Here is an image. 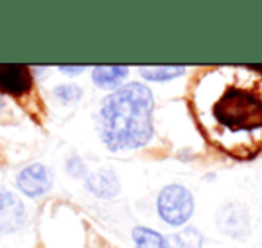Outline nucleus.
Wrapping results in <instances>:
<instances>
[{
	"mask_svg": "<svg viewBox=\"0 0 262 248\" xmlns=\"http://www.w3.org/2000/svg\"><path fill=\"white\" fill-rule=\"evenodd\" d=\"M190 110L208 142L237 160L262 150V67H210L196 77Z\"/></svg>",
	"mask_w": 262,
	"mask_h": 248,
	"instance_id": "obj_1",
	"label": "nucleus"
},
{
	"mask_svg": "<svg viewBox=\"0 0 262 248\" xmlns=\"http://www.w3.org/2000/svg\"><path fill=\"white\" fill-rule=\"evenodd\" d=\"M153 92L139 81L122 85L101 101L99 135L112 151L139 150L153 137Z\"/></svg>",
	"mask_w": 262,
	"mask_h": 248,
	"instance_id": "obj_2",
	"label": "nucleus"
},
{
	"mask_svg": "<svg viewBox=\"0 0 262 248\" xmlns=\"http://www.w3.org/2000/svg\"><path fill=\"white\" fill-rule=\"evenodd\" d=\"M158 216L171 226H182L194 212V196L182 183H169L158 193Z\"/></svg>",
	"mask_w": 262,
	"mask_h": 248,
	"instance_id": "obj_3",
	"label": "nucleus"
},
{
	"mask_svg": "<svg viewBox=\"0 0 262 248\" xmlns=\"http://www.w3.org/2000/svg\"><path fill=\"white\" fill-rule=\"evenodd\" d=\"M52 182H54L52 169L45 164H40V162L26 166L16 175V187L20 189V193H24L29 198L43 196L45 193L51 191Z\"/></svg>",
	"mask_w": 262,
	"mask_h": 248,
	"instance_id": "obj_4",
	"label": "nucleus"
},
{
	"mask_svg": "<svg viewBox=\"0 0 262 248\" xmlns=\"http://www.w3.org/2000/svg\"><path fill=\"white\" fill-rule=\"evenodd\" d=\"M33 74L22 63H2L0 65V92L13 97H24L33 90Z\"/></svg>",
	"mask_w": 262,
	"mask_h": 248,
	"instance_id": "obj_5",
	"label": "nucleus"
},
{
	"mask_svg": "<svg viewBox=\"0 0 262 248\" xmlns=\"http://www.w3.org/2000/svg\"><path fill=\"white\" fill-rule=\"evenodd\" d=\"M26 223V205L15 193L0 189V234H13Z\"/></svg>",
	"mask_w": 262,
	"mask_h": 248,
	"instance_id": "obj_6",
	"label": "nucleus"
},
{
	"mask_svg": "<svg viewBox=\"0 0 262 248\" xmlns=\"http://www.w3.org/2000/svg\"><path fill=\"white\" fill-rule=\"evenodd\" d=\"M86 189L94 196L112 200L120 193V182L113 169H97L86 175Z\"/></svg>",
	"mask_w": 262,
	"mask_h": 248,
	"instance_id": "obj_7",
	"label": "nucleus"
},
{
	"mask_svg": "<svg viewBox=\"0 0 262 248\" xmlns=\"http://www.w3.org/2000/svg\"><path fill=\"white\" fill-rule=\"evenodd\" d=\"M129 69L124 65H99L92 69V81L101 90H119Z\"/></svg>",
	"mask_w": 262,
	"mask_h": 248,
	"instance_id": "obj_8",
	"label": "nucleus"
},
{
	"mask_svg": "<svg viewBox=\"0 0 262 248\" xmlns=\"http://www.w3.org/2000/svg\"><path fill=\"white\" fill-rule=\"evenodd\" d=\"M219 225L228 236H244V234H248V212L237 205H226L221 211Z\"/></svg>",
	"mask_w": 262,
	"mask_h": 248,
	"instance_id": "obj_9",
	"label": "nucleus"
},
{
	"mask_svg": "<svg viewBox=\"0 0 262 248\" xmlns=\"http://www.w3.org/2000/svg\"><path fill=\"white\" fill-rule=\"evenodd\" d=\"M167 248H201L205 243V237L196 226H185L180 232L169 234L165 237Z\"/></svg>",
	"mask_w": 262,
	"mask_h": 248,
	"instance_id": "obj_10",
	"label": "nucleus"
},
{
	"mask_svg": "<svg viewBox=\"0 0 262 248\" xmlns=\"http://www.w3.org/2000/svg\"><path fill=\"white\" fill-rule=\"evenodd\" d=\"M139 72L144 79L153 81V83H164L176 77L183 76L187 72V67L183 65H171V67H139Z\"/></svg>",
	"mask_w": 262,
	"mask_h": 248,
	"instance_id": "obj_11",
	"label": "nucleus"
},
{
	"mask_svg": "<svg viewBox=\"0 0 262 248\" xmlns=\"http://www.w3.org/2000/svg\"><path fill=\"white\" fill-rule=\"evenodd\" d=\"M131 237H133L135 248H167L165 237L149 226H135L131 232Z\"/></svg>",
	"mask_w": 262,
	"mask_h": 248,
	"instance_id": "obj_12",
	"label": "nucleus"
},
{
	"mask_svg": "<svg viewBox=\"0 0 262 248\" xmlns=\"http://www.w3.org/2000/svg\"><path fill=\"white\" fill-rule=\"evenodd\" d=\"M54 95L63 102V105H76L83 97V90L77 85H58L54 87Z\"/></svg>",
	"mask_w": 262,
	"mask_h": 248,
	"instance_id": "obj_13",
	"label": "nucleus"
},
{
	"mask_svg": "<svg viewBox=\"0 0 262 248\" xmlns=\"http://www.w3.org/2000/svg\"><path fill=\"white\" fill-rule=\"evenodd\" d=\"M67 169H69V173L72 176H83V173H84L83 162H81L77 157H72L69 162H67Z\"/></svg>",
	"mask_w": 262,
	"mask_h": 248,
	"instance_id": "obj_14",
	"label": "nucleus"
},
{
	"mask_svg": "<svg viewBox=\"0 0 262 248\" xmlns=\"http://www.w3.org/2000/svg\"><path fill=\"white\" fill-rule=\"evenodd\" d=\"M84 69H86V67H84V65H76V67L59 65V67H58V70H59V72H65L67 76H77V74H81Z\"/></svg>",
	"mask_w": 262,
	"mask_h": 248,
	"instance_id": "obj_15",
	"label": "nucleus"
},
{
	"mask_svg": "<svg viewBox=\"0 0 262 248\" xmlns=\"http://www.w3.org/2000/svg\"><path fill=\"white\" fill-rule=\"evenodd\" d=\"M2 102H4V101H2V95H0V108H2Z\"/></svg>",
	"mask_w": 262,
	"mask_h": 248,
	"instance_id": "obj_16",
	"label": "nucleus"
}]
</instances>
